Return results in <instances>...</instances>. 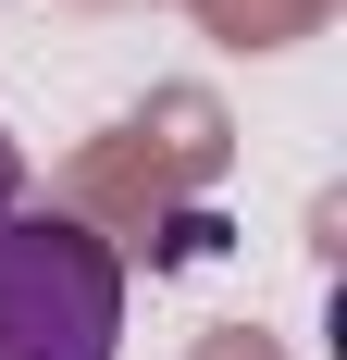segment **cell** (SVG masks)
Returning a JSON list of instances; mask_svg holds the SVG:
<instances>
[{"mask_svg": "<svg viewBox=\"0 0 347 360\" xmlns=\"http://www.w3.org/2000/svg\"><path fill=\"white\" fill-rule=\"evenodd\" d=\"M25 199V149H13V124H0V212Z\"/></svg>", "mask_w": 347, "mask_h": 360, "instance_id": "cell-2", "label": "cell"}, {"mask_svg": "<svg viewBox=\"0 0 347 360\" xmlns=\"http://www.w3.org/2000/svg\"><path fill=\"white\" fill-rule=\"evenodd\" d=\"M124 348V261L74 212H0V360H112Z\"/></svg>", "mask_w": 347, "mask_h": 360, "instance_id": "cell-1", "label": "cell"}]
</instances>
